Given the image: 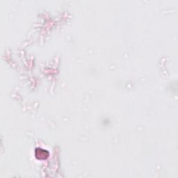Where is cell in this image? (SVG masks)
<instances>
[{
    "label": "cell",
    "instance_id": "cell-1",
    "mask_svg": "<svg viewBox=\"0 0 178 178\" xmlns=\"http://www.w3.org/2000/svg\"><path fill=\"white\" fill-rule=\"evenodd\" d=\"M49 155V152L41 148L35 149V157L39 159H46Z\"/></svg>",
    "mask_w": 178,
    "mask_h": 178
}]
</instances>
